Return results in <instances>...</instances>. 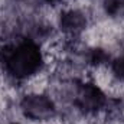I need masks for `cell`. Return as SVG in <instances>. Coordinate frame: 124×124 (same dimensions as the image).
Instances as JSON below:
<instances>
[{"mask_svg": "<svg viewBox=\"0 0 124 124\" xmlns=\"http://www.w3.org/2000/svg\"><path fill=\"white\" fill-rule=\"evenodd\" d=\"M22 111L32 120H46L54 116V102L45 95H28L22 101Z\"/></svg>", "mask_w": 124, "mask_h": 124, "instance_id": "2", "label": "cell"}, {"mask_svg": "<svg viewBox=\"0 0 124 124\" xmlns=\"http://www.w3.org/2000/svg\"><path fill=\"white\" fill-rule=\"evenodd\" d=\"M87 25L85 16L78 10H68L61 16V29L66 33H78Z\"/></svg>", "mask_w": 124, "mask_h": 124, "instance_id": "4", "label": "cell"}, {"mask_svg": "<svg viewBox=\"0 0 124 124\" xmlns=\"http://www.w3.org/2000/svg\"><path fill=\"white\" fill-rule=\"evenodd\" d=\"M105 9L111 15H120L124 12V0H107Z\"/></svg>", "mask_w": 124, "mask_h": 124, "instance_id": "5", "label": "cell"}, {"mask_svg": "<svg viewBox=\"0 0 124 124\" xmlns=\"http://www.w3.org/2000/svg\"><path fill=\"white\" fill-rule=\"evenodd\" d=\"M105 58H107V55L101 49H95V51H93V55H91V62L93 63H101Z\"/></svg>", "mask_w": 124, "mask_h": 124, "instance_id": "7", "label": "cell"}, {"mask_svg": "<svg viewBox=\"0 0 124 124\" xmlns=\"http://www.w3.org/2000/svg\"><path fill=\"white\" fill-rule=\"evenodd\" d=\"M49 1H55V0H49Z\"/></svg>", "mask_w": 124, "mask_h": 124, "instance_id": "8", "label": "cell"}, {"mask_svg": "<svg viewBox=\"0 0 124 124\" xmlns=\"http://www.w3.org/2000/svg\"><path fill=\"white\" fill-rule=\"evenodd\" d=\"M105 102V97L102 91L93 84H85L79 88L77 95V104L79 108L85 111H95L100 110Z\"/></svg>", "mask_w": 124, "mask_h": 124, "instance_id": "3", "label": "cell"}, {"mask_svg": "<svg viewBox=\"0 0 124 124\" xmlns=\"http://www.w3.org/2000/svg\"><path fill=\"white\" fill-rule=\"evenodd\" d=\"M113 71L116 72L117 77L124 79V58H118L117 61L113 63Z\"/></svg>", "mask_w": 124, "mask_h": 124, "instance_id": "6", "label": "cell"}, {"mask_svg": "<svg viewBox=\"0 0 124 124\" xmlns=\"http://www.w3.org/2000/svg\"><path fill=\"white\" fill-rule=\"evenodd\" d=\"M0 61L9 74L16 78H26L36 72L42 63L39 48L32 40H20L17 43L6 45L0 51Z\"/></svg>", "mask_w": 124, "mask_h": 124, "instance_id": "1", "label": "cell"}]
</instances>
